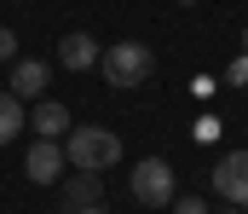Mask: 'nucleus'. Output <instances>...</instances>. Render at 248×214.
Returning <instances> with one entry per match:
<instances>
[{
    "instance_id": "f257e3e1",
    "label": "nucleus",
    "mask_w": 248,
    "mask_h": 214,
    "mask_svg": "<svg viewBox=\"0 0 248 214\" xmlns=\"http://www.w3.org/2000/svg\"><path fill=\"white\" fill-rule=\"evenodd\" d=\"M116 156H122V139H116L110 128H69V133H63V162H69V168L104 174Z\"/></svg>"
},
{
    "instance_id": "f03ea898",
    "label": "nucleus",
    "mask_w": 248,
    "mask_h": 214,
    "mask_svg": "<svg viewBox=\"0 0 248 214\" xmlns=\"http://www.w3.org/2000/svg\"><path fill=\"white\" fill-rule=\"evenodd\" d=\"M98 70H104L110 87H139V81H150V70H156V52L144 41H116L110 52H98Z\"/></svg>"
},
{
    "instance_id": "7ed1b4c3",
    "label": "nucleus",
    "mask_w": 248,
    "mask_h": 214,
    "mask_svg": "<svg viewBox=\"0 0 248 214\" xmlns=\"http://www.w3.org/2000/svg\"><path fill=\"white\" fill-rule=\"evenodd\" d=\"M133 197H139L144 209H168V203H173V168H168L162 156H144V162L133 168Z\"/></svg>"
},
{
    "instance_id": "20e7f679",
    "label": "nucleus",
    "mask_w": 248,
    "mask_h": 214,
    "mask_svg": "<svg viewBox=\"0 0 248 214\" xmlns=\"http://www.w3.org/2000/svg\"><path fill=\"white\" fill-rule=\"evenodd\" d=\"M214 191L231 203V209H248V150H225L214 162Z\"/></svg>"
},
{
    "instance_id": "39448f33",
    "label": "nucleus",
    "mask_w": 248,
    "mask_h": 214,
    "mask_svg": "<svg viewBox=\"0 0 248 214\" xmlns=\"http://www.w3.org/2000/svg\"><path fill=\"white\" fill-rule=\"evenodd\" d=\"M23 174H29L35 185L63 180V145H58V139H35V145H29V156H23Z\"/></svg>"
},
{
    "instance_id": "423d86ee",
    "label": "nucleus",
    "mask_w": 248,
    "mask_h": 214,
    "mask_svg": "<svg viewBox=\"0 0 248 214\" xmlns=\"http://www.w3.org/2000/svg\"><path fill=\"white\" fill-rule=\"evenodd\" d=\"M93 203H104V185H98V174L75 168L63 180V214H81V209H93Z\"/></svg>"
},
{
    "instance_id": "0eeeda50",
    "label": "nucleus",
    "mask_w": 248,
    "mask_h": 214,
    "mask_svg": "<svg viewBox=\"0 0 248 214\" xmlns=\"http://www.w3.org/2000/svg\"><path fill=\"white\" fill-rule=\"evenodd\" d=\"M46 81H52V64H41V58H17V64H12V93H17V99L46 93Z\"/></svg>"
},
{
    "instance_id": "6e6552de",
    "label": "nucleus",
    "mask_w": 248,
    "mask_h": 214,
    "mask_svg": "<svg viewBox=\"0 0 248 214\" xmlns=\"http://www.w3.org/2000/svg\"><path fill=\"white\" fill-rule=\"evenodd\" d=\"M29 128H35L41 139H58V133H69V110H63L58 99H41V104L29 110Z\"/></svg>"
},
{
    "instance_id": "1a4fd4ad",
    "label": "nucleus",
    "mask_w": 248,
    "mask_h": 214,
    "mask_svg": "<svg viewBox=\"0 0 248 214\" xmlns=\"http://www.w3.org/2000/svg\"><path fill=\"white\" fill-rule=\"evenodd\" d=\"M58 58H63V70H93V64H98V41H93V35H81V29H75V35H63V47H58Z\"/></svg>"
},
{
    "instance_id": "9d476101",
    "label": "nucleus",
    "mask_w": 248,
    "mask_h": 214,
    "mask_svg": "<svg viewBox=\"0 0 248 214\" xmlns=\"http://www.w3.org/2000/svg\"><path fill=\"white\" fill-rule=\"evenodd\" d=\"M23 122H29V110H23V99L17 93H0V145H12L23 133Z\"/></svg>"
},
{
    "instance_id": "9b49d317",
    "label": "nucleus",
    "mask_w": 248,
    "mask_h": 214,
    "mask_svg": "<svg viewBox=\"0 0 248 214\" xmlns=\"http://www.w3.org/2000/svg\"><path fill=\"white\" fill-rule=\"evenodd\" d=\"M248 81V41H243V58H231V70H225V87H243Z\"/></svg>"
},
{
    "instance_id": "f8f14e48",
    "label": "nucleus",
    "mask_w": 248,
    "mask_h": 214,
    "mask_svg": "<svg viewBox=\"0 0 248 214\" xmlns=\"http://www.w3.org/2000/svg\"><path fill=\"white\" fill-rule=\"evenodd\" d=\"M168 209H173V214H208V203H202V197H173Z\"/></svg>"
},
{
    "instance_id": "ddd939ff",
    "label": "nucleus",
    "mask_w": 248,
    "mask_h": 214,
    "mask_svg": "<svg viewBox=\"0 0 248 214\" xmlns=\"http://www.w3.org/2000/svg\"><path fill=\"white\" fill-rule=\"evenodd\" d=\"M12 52H17V35H12V29H0V64H6Z\"/></svg>"
},
{
    "instance_id": "4468645a",
    "label": "nucleus",
    "mask_w": 248,
    "mask_h": 214,
    "mask_svg": "<svg viewBox=\"0 0 248 214\" xmlns=\"http://www.w3.org/2000/svg\"><path fill=\"white\" fill-rule=\"evenodd\" d=\"M81 214H110V209H104V203H93V209H81Z\"/></svg>"
},
{
    "instance_id": "2eb2a0df",
    "label": "nucleus",
    "mask_w": 248,
    "mask_h": 214,
    "mask_svg": "<svg viewBox=\"0 0 248 214\" xmlns=\"http://www.w3.org/2000/svg\"><path fill=\"white\" fill-rule=\"evenodd\" d=\"M225 214H248V209H225Z\"/></svg>"
},
{
    "instance_id": "dca6fc26",
    "label": "nucleus",
    "mask_w": 248,
    "mask_h": 214,
    "mask_svg": "<svg viewBox=\"0 0 248 214\" xmlns=\"http://www.w3.org/2000/svg\"><path fill=\"white\" fill-rule=\"evenodd\" d=\"M179 6H196V0H179Z\"/></svg>"
}]
</instances>
